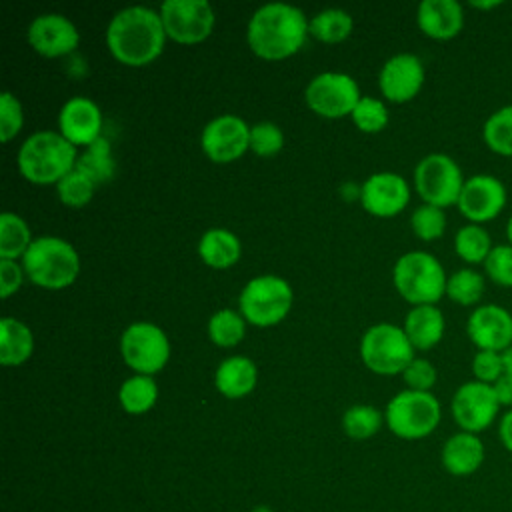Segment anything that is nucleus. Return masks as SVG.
Segmentation results:
<instances>
[{
  "label": "nucleus",
  "mask_w": 512,
  "mask_h": 512,
  "mask_svg": "<svg viewBox=\"0 0 512 512\" xmlns=\"http://www.w3.org/2000/svg\"><path fill=\"white\" fill-rule=\"evenodd\" d=\"M444 314L436 304L412 306L404 318V332L414 350H428L444 336Z\"/></svg>",
  "instance_id": "nucleus-23"
},
{
  "label": "nucleus",
  "mask_w": 512,
  "mask_h": 512,
  "mask_svg": "<svg viewBox=\"0 0 512 512\" xmlns=\"http://www.w3.org/2000/svg\"><path fill=\"white\" fill-rule=\"evenodd\" d=\"M120 354L136 372L152 376L160 372L170 358V342L166 332L152 322H132L120 338Z\"/></svg>",
  "instance_id": "nucleus-10"
},
{
  "label": "nucleus",
  "mask_w": 512,
  "mask_h": 512,
  "mask_svg": "<svg viewBox=\"0 0 512 512\" xmlns=\"http://www.w3.org/2000/svg\"><path fill=\"white\" fill-rule=\"evenodd\" d=\"M76 146L60 132L38 130L18 150V170L34 184H58L76 168Z\"/></svg>",
  "instance_id": "nucleus-3"
},
{
  "label": "nucleus",
  "mask_w": 512,
  "mask_h": 512,
  "mask_svg": "<svg viewBox=\"0 0 512 512\" xmlns=\"http://www.w3.org/2000/svg\"><path fill=\"white\" fill-rule=\"evenodd\" d=\"M398 294L414 306L436 304L446 294L448 276L436 256L424 250L402 254L392 270Z\"/></svg>",
  "instance_id": "nucleus-5"
},
{
  "label": "nucleus",
  "mask_w": 512,
  "mask_h": 512,
  "mask_svg": "<svg viewBox=\"0 0 512 512\" xmlns=\"http://www.w3.org/2000/svg\"><path fill=\"white\" fill-rule=\"evenodd\" d=\"M352 16L340 8H326L312 16L308 24V32L322 42H340L352 32Z\"/></svg>",
  "instance_id": "nucleus-33"
},
{
  "label": "nucleus",
  "mask_w": 512,
  "mask_h": 512,
  "mask_svg": "<svg viewBox=\"0 0 512 512\" xmlns=\"http://www.w3.org/2000/svg\"><path fill=\"white\" fill-rule=\"evenodd\" d=\"M442 418V408L432 392L402 390L386 406L384 422L390 432L402 440H420L430 436Z\"/></svg>",
  "instance_id": "nucleus-6"
},
{
  "label": "nucleus",
  "mask_w": 512,
  "mask_h": 512,
  "mask_svg": "<svg viewBox=\"0 0 512 512\" xmlns=\"http://www.w3.org/2000/svg\"><path fill=\"white\" fill-rule=\"evenodd\" d=\"M408 200V182L396 172H376L360 186L362 208L374 216H394L406 208Z\"/></svg>",
  "instance_id": "nucleus-19"
},
{
  "label": "nucleus",
  "mask_w": 512,
  "mask_h": 512,
  "mask_svg": "<svg viewBox=\"0 0 512 512\" xmlns=\"http://www.w3.org/2000/svg\"><path fill=\"white\" fill-rule=\"evenodd\" d=\"M360 356L366 368L372 372L392 376L404 372L414 360V346L404 328L390 322H380L364 332L360 340Z\"/></svg>",
  "instance_id": "nucleus-7"
},
{
  "label": "nucleus",
  "mask_w": 512,
  "mask_h": 512,
  "mask_svg": "<svg viewBox=\"0 0 512 512\" xmlns=\"http://www.w3.org/2000/svg\"><path fill=\"white\" fill-rule=\"evenodd\" d=\"M160 18L166 36L180 44H196L210 36L214 28V10L206 0H164Z\"/></svg>",
  "instance_id": "nucleus-13"
},
{
  "label": "nucleus",
  "mask_w": 512,
  "mask_h": 512,
  "mask_svg": "<svg viewBox=\"0 0 512 512\" xmlns=\"http://www.w3.org/2000/svg\"><path fill=\"white\" fill-rule=\"evenodd\" d=\"M466 334L478 350L504 352L512 346V314L500 304H478L466 320Z\"/></svg>",
  "instance_id": "nucleus-16"
},
{
  "label": "nucleus",
  "mask_w": 512,
  "mask_h": 512,
  "mask_svg": "<svg viewBox=\"0 0 512 512\" xmlns=\"http://www.w3.org/2000/svg\"><path fill=\"white\" fill-rule=\"evenodd\" d=\"M32 350V330L24 322L4 316L0 322V362L4 366H18L32 356Z\"/></svg>",
  "instance_id": "nucleus-26"
},
{
  "label": "nucleus",
  "mask_w": 512,
  "mask_h": 512,
  "mask_svg": "<svg viewBox=\"0 0 512 512\" xmlns=\"http://www.w3.org/2000/svg\"><path fill=\"white\" fill-rule=\"evenodd\" d=\"M472 374L474 380L484 384H494L504 376V362L502 352L492 350H478L472 358Z\"/></svg>",
  "instance_id": "nucleus-42"
},
{
  "label": "nucleus",
  "mask_w": 512,
  "mask_h": 512,
  "mask_svg": "<svg viewBox=\"0 0 512 512\" xmlns=\"http://www.w3.org/2000/svg\"><path fill=\"white\" fill-rule=\"evenodd\" d=\"M462 168L458 162L442 152H432L424 156L414 168V186L424 204L438 208H448L458 204L464 186Z\"/></svg>",
  "instance_id": "nucleus-9"
},
{
  "label": "nucleus",
  "mask_w": 512,
  "mask_h": 512,
  "mask_svg": "<svg viewBox=\"0 0 512 512\" xmlns=\"http://www.w3.org/2000/svg\"><path fill=\"white\" fill-rule=\"evenodd\" d=\"M494 392H496V398L500 402V406H506L508 410L512 408V376L504 374L500 380H496L492 384Z\"/></svg>",
  "instance_id": "nucleus-45"
},
{
  "label": "nucleus",
  "mask_w": 512,
  "mask_h": 512,
  "mask_svg": "<svg viewBox=\"0 0 512 512\" xmlns=\"http://www.w3.org/2000/svg\"><path fill=\"white\" fill-rule=\"evenodd\" d=\"M58 128L74 146H90L102 136V112L94 100L86 96H72L60 108Z\"/></svg>",
  "instance_id": "nucleus-20"
},
{
  "label": "nucleus",
  "mask_w": 512,
  "mask_h": 512,
  "mask_svg": "<svg viewBox=\"0 0 512 512\" xmlns=\"http://www.w3.org/2000/svg\"><path fill=\"white\" fill-rule=\"evenodd\" d=\"M484 458H486V448L480 436L464 430L452 434L444 442L440 452V462L444 470L456 478L472 476L474 472H478V468L484 464Z\"/></svg>",
  "instance_id": "nucleus-21"
},
{
  "label": "nucleus",
  "mask_w": 512,
  "mask_h": 512,
  "mask_svg": "<svg viewBox=\"0 0 512 512\" xmlns=\"http://www.w3.org/2000/svg\"><path fill=\"white\" fill-rule=\"evenodd\" d=\"M24 280V268L16 260H0V296L14 294Z\"/></svg>",
  "instance_id": "nucleus-44"
},
{
  "label": "nucleus",
  "mask_w": 512,
  "mask_h": 512,
  "mask_svg": "<svg viewBox=\"0 0 512 512\" xmlns=\"http://www.w3.org/2000/svg\"><path fill=\"white\" fill-rule=\"evenodd\" d=\"M492 248V236L482 224H464L454 236V250L468 264H484Z\"/></svg>",
  "instance_id": "nucleus-29"
},
{
  "label": "nucleus",
  "mask_w": 512,
  "mask_h": 512,
  "mask_svg": "<svg viewBox=\"0 0 512 512\" xmlns=\"http://www.w3.org/2000/svg\"><path fill=\"white\" fill-rule=\"evenodd\" d=\"M502 362H504V374L512 376V346H508V348L502 352Z\"/></svg>",
  "instance_id": "nucleus-47"
},
{
  "label": "nucleus",
  "mask_w": 512,
  "mask_h": 512,
  "mask_svg": "<svg viewBox=\"0 0 512 512\" xmlns=\"http://www.w3.org/2000/svg\"><path fill=\"white\" fill-rule=\"evenodd\" d=\"M484 274L498 286L512 288V244H496L486 262Z\"/></svg>",
  "instance_id": "nucleus-40"
},
{
  "label": "nucleus",
  "mask_w": 512,
  "mask_h": 512,
  "mask_svg": "<svg viewBox=\"0 0 512 512\" xmlns=\"http://www.w3.org/2000/svg\"><path fill=\"white\" fill-rule=\"evenodd\" d=\"M284 146V132L274 122L250 126V150L258 156H274Z\"/></svg>",
  "instance_id": "nucleus-39"
},
{
  "label": "nucleus",
  "mask_w": 512,
  "mask_h": 512,
  "mask_svg": "<svg viewBox=\"0 0 512 512\" xmlns=\"http://www.w3.org/2000/svg\"><path fill=\"white\" fill-rule=\"evenodd\" d=\"M24 124V112L22 104L12 92H2L0 94V140L8 142L14 138Z\"/></svg>",
  "instance_id": "nucleus-41"
},
{
  "label": "nucleus",
  "mask_w": 512,
  "mask_h": 512,
  "mask_svg": "<svg viewBox=\"0 0 512 512\" xmlns=\"http://www.w3.org/2000/svg\"><path fill=\"white\" fill-rule=\"evenodd\" d=\"M256 380V364L246 356H230L222 360L214 374V384L226 398H242L250 394L256 386Z\"/></svg>",
  "instance_id": "nucleus-24"
},
{
  "label": "nucleus",
  "mask_w": 512,
  "mask_h": 512,
  "mask_svg": "<svg viewBox=\"0 0 512 512\" xmlns=\"http://www.w3.org/2000/svg\"><path fill=\"white\" fill-rule=\"evenodd\" d=\"M166 30L160 12L148 6H128L118 10L106 28L110 54L126 66H144L160 56Z\"/></svg>",
  "instance_id": "nucleus-1"
},
{
  "label": "nucleus",
  "mask_w": 512,
  "mask_h": 512,
  "mask_svg": "<svg viewBox=\"0 0 512 512\" xmlns=\"http://www.w3.org/2000/svg\"><path fill=\"white\" fill-rule=\"evenodd\" d=\"M484 288H486L484 274H480L474 268H460L448 276L446 296L460 306L476 308L484 296Z\"/></svg>",
  "instance_id": "nucleus-31"
},
{
  "label": "nucleus",
  "mask_w": 512,
  "mask_h": 512,
  "mask_svg": "<svg viewBox=\"0 0 512 512\" xmlns=\"http://www.w3.org/2000/svg\"><path fill=\"white\" fill-rule=\"evenodd\" d=\"M384 422V414L368 404L350 406L342 416V428L352 440H366L374 436Z\"/></svg>",
  "instance_id": "nucleus-35"
},
{
  "label": "nucleus",
  "mask_w": 512,
  "mask_h": 512,
  "mask_svg": "<svg viewBox=\"0 0 512 512\" xmlns=\"http://www.w3.org/2000/svg\"><path fill=\"white\" fill-rule=\"evenodd\" d=\"M470 6H472V8H480V10H490V8L500 6V2H498V0H490V2H478V0H472V2H470Z\"/></svg>",
  "instance_id": "nucleus-48"
},
{
  "label": "nucleus",
  "mask_w": 512,
  "mask_h": 512,
  "mask_svg": "<svg viewBox=\"0 0 512 512\" xmlns=\"http://www.w3.org/2000/svg\"><path fill=\"white\" fill-rule=\"evenodd\" d=\"M96 184L82 174L80 170H70L58 184H56V192L62 204L70 206V208H82L92 200Z\"/></svg>",
  "instance_id": "nucleus-36"
},
{
  "label": "nucleus",
  "mask_w": 512,
  "mask_h": 512,
  "mask_svg": "<svg viewBox=\"0 0 512 512\" xmlns=\"http://www.w3.org/2000/svg\"><path fill=\"white\" fill-rule=\"evenodd\" d=\"M28 44L46 58L70 54L78 42L80 32L70 18L58 12L38 14L28 26Z\"/></svg>",
  "instance_id": "nucleus-17"
},
{
  "label": "nucleus",
  "mask_w": 512,
  "mask_h": 512,
  "mask_svg": "<svg viewBox=\"0 0 512 512\" xmlns=\"http://www.w3.org/2000/svg\"><path fill=\"white\" fill-rule=\"evenodd\" d=\"M238 304L246 322L262 328L274 326L290 312L292 288L280 276L262 274L244 284Z\"/></svg>",
  "instance_id": "nucleus-8"
},
{
  "label": "nucleus",
  "mask_w": 512,
  "mask_h": 512,
  "mask_svg": "<svg viewBox=\"0 0 512 512\" xmlns=\"http://www.w3.org/2000/svg\"><path fill=\"white\" fill-rule=\"evenodd\" d=\"M402 376H404V382L408 384V390H418V392H430L438 378L434 364L426 358H414L406 366Z\"/></svg>",
  "instance_id": "nucleus-43"
},
{
  "label": "nucleus",
  "mask_w": 512,
  "mask_h": 512,
  "mask_svg": "<svg viewBox=\"0 0 512 512\" xmlns=\"http://www.w3.org/2000/svg\"><path fill=\"white\" fill-rule=\"evenodd\" d=\"M304 98L316 114L326 118H342L352 114L362 96L356 80L350 74L322 72L308 82Z\"/></svg>",
  "instance_id": "nucleus-12"
},
{
  "label": "nucleus",
  "mask_w": 512,
  "mask_h": 512,
  "mask_svg": "<svg viewBox=\"0 0 512 512\" xmlns=\"http://www.w3.org/2000/svg\"><path fill=\"white\" fill-rule=\"evenodd\" d=\"M308 20L298 6L270 2L248 20L246 38L254 54L266 60H282L300 50L308 34Z\"/></svg>",
  "instance_id": "nucleus-2"
},
{
  "label": "nucleus",
  "mask_w": 512,
  "mask_h": 512,
  "mask_svg": "<svg viewBox=\"0 0 512 512\" xmlns=\"http://www.w3.org/2000/svg\"><path fill=\"white\" fill-rule=\"evenodd\" d=\"M500 402L492 384L468 380L458 386L452 396L450 412L460 430L480 434L494 424L500 412Z\"/></svg>",
  "instance_id": "nucleus-11"
},
{
  "label": "nucleus",
  "mask_w": 512,
  "mask_h": 512,
  "mask_svg": "<svg viewBox=\"0 0 512 512\" xmlns=\"http://www.w3.org/2000/svg\"><path fill=\"white\" fill-rule=\"evenodd\" d=\"M424 84V64L416 54L400 52L388 58L380 70L378 86L386 100L408 102Z\"/></svg>",
  "instance_id": "nucleus-18"
},
{
  "label": "nucleus",
  "mask_w": 512,
  "mask_h": 512,
  "mask_svg": "<svg viewBox=\"0 0 512 512\" xmlns=\"http://www.w3.org/2000/svg\"><path fill=\"white\" fill-rule=\"evenodd\" d=\"M76 170L86 174L96 186L112 180L116 164L112 158V148L108 138L100 136L90 146H86V150L76 160Z\"/></svg>",
  "instance_id": "nucleus-27"
},
{
  "label": "nucleus",
  "mask_w": 512,
  "mask_h": 512,
  "mask_svg": "<svg viewBox=\"0 0 512 512\" xmlns=\"http://www.w3.org/2000/svg\"><path fill=\"white\" fill-rule=\"evenodd\" d=\"M198 254L212 268H228L238 262L242 246L234 232L224 228H210L198 242Z\"/></svg>",
  "instance_id": "nucleus-25"
},
{
  "label": "nucleus",
  "mask_w": 512,
  "mask_h": 512,
  "mask_svg": "<svg viewBox=\"0 0 512 512\" xmlns=\"http://www.w3.org/2000/svg\"><path fill=\"white\" fill-rule=\"evenodd\" d=\"M28 224L14 212H2L0 216V260L22 258L32 244Z\"/></svg>",
  "instance_id": "nucleus-30"
},
{
  "label": "nucleus",
  "mask_w": 512,
  "mask_h": 512,
  "mask_svg": "<svg viewBox=\"0 0 512 512\" xmlns=\"http://www.w3.org/2000/svg\"><path fill=\"white\" fill-rule=\"evenodd\" d=\"M418 28L434 40H450L464 26V10L456 0H422L416 12Z\"/></svg>",
  "instance_id": "nucleus-22"
},
{
  "label": "nucleus",
  "mask_w": 512,
  "mask_h": 512,
  "mask_svg": "<svg viewBox=\"0 0 512 512\" xmlns=\"http://www.w3.org/2000/svg\"><path fill=\"white\" fill-rule=\"evenodd\" d=\"M410 224L414 234L424 240V242H432L436 238H440L446 230V214L442 208L432 206V204H420L412 216H410Z\"/></svg>",
  "instance_id": "nucleus-37"
},
{
  "label": "nucleus",
  "mask_w": 512,
  "mask_h": 512,
  "mask_svg": "<svg viewBox=\"0 0 512 512\" xmlns=\"http://www.w3.org/2000/svg\"><path fill=\"white\" fill-rule=\"evenodd\" d=\"M484 144L500 156H512V104L494 110L482 126Z\"/></svg>",
  "instance_id": "nucleus-32"
},
{
  "label": "nucleus",
  "mask_w": 512,
  "mask_h": 512,
  "mask_svg": "<svg viewBox=\"0 0 512 512\" xmlns=\"http://www.w3.org/2000/svg\"><path fill=\"white\" fill-rule=\"evenodd\" d=\"M246 320L238 312L230 308H222L214 312L208 320V338L222 348L236 346L244 338Z\"/></svg>",
  "instance_id": "nucleus-34"
},
{
  "label": "nucleus",
  "mask_w": 512,
  "mask_h": 512,
  "mask_svg": "<svg viewBox=\"0 0 512 512\" xmlns=\"http://www.w3.org/2000/svg\"><path fill=\"white\" fill-rule=\"evenodd\" d=\"M118 400L128 414H144L156 404L158 386L152 376L134 374L122 382L118 390Z\"/></svg>",
  "instance_id": "nucleus-28"
},
{
  "label": "nucleus",
  "mask_w": 512,
  "mask_h": 512,
  "mask_svg": "<svg viewBox=\"0 0 512 512\" xmlns=\"http://www.w3.org/2000/svg\"><path fill=\"white\" fill-rule=\"evenodd\" d=\"M200 146L212 162H232L250 148V126L234 114L216 116L204 126Z\"/></svg>",
  "instance_id": "nucleus-15"
},
{
  "label": "nucleus",
  "mask_w": 512,
  "mask_h": 512,
  "mask_svg": "<svg viewBox=\"0 0 512 512\" xmlns=\"http://www.w3.org/2000/svg\"><path fill=\"white\" fill-rule=\"evenodd\" d=\"M506 202L508 192L500 178L492 174H474L466 178L456 206L472 224H484L494 220L504 210Z\"/></svg>",
  "instance_id": "nucleus-14"
},
{
  "label": "nucleus",
  "mask_w": 512,
  "mask_h": 512,
  "mask_svg": "<svg viewBox=\"0 0 512 512\" xmlns=\"http://www.w3.org/2000/svg\"><path fill=\"white\" fill-rule=\"evenodd\" d=\"M352 120L362 132H380L388 124V110L382 100L362 96L352 110Z\"/></svg>",
  "instance_id": "nucleus-38"
},
{
  "label": "nucleus",
  "mask_w": 512,
  "mask_h": 512,
  "mask_svg": "<svg viewBox=\"0 0 512 512\" xmlns=\"http://www.w3.org/2000/svg\"><path fill=\"white\" fill-rule=\"evenodd\" d=\"M506 238H508V244H512V214L508 216V222H506Z\"/></svg>",
  "instance_id": "nucleus-49"
},
{
  "label": "nucleus",
  "mask_w": 512,
  "mask_h": 512,
  "mask_svg": "<svg viewBox=\"0 0 512 512\" xmlns=\"http://www.w3.org/2000/svg\"><path fill=\"white\" fill-rule=\"evenodd\" d=\"M498 438H500V444L512 454V408L506 410L504 416H500Z\"/></svg>",
  "instance_id": "nucleus-46"
},
{
  "label": "nucleus",
  "mask_w": 512,
  "mask_h": 512,
  "mask_svg": "<svg viewBox=\"0 0 512 512\" xmlns=\"http://www.w3.org/2000/svg\"><path fill=\"white\" fill-rule=\"evenodd\" d=\"M22 268L28 280L36 286L60 290L76 280L80 272V256L64 238L38 236L24 252Z\"/></svg>",
  "instance_id": "nucleus-4"
}]
</instances>
